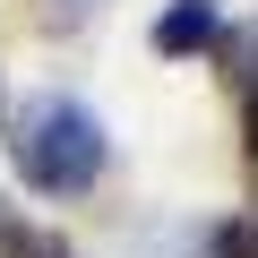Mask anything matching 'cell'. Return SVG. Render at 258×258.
I'll return each instance as SVG.
<instances>
[{"label":"cell","mask_w":258,"mask_h":258,"mask_svg":"<svg viewBox=\"0 0 258 258\" xmlns=\"http://www.w3.org/2000/svg\"><path fill=\"white\" fill-rule=\"evenodd\" d=\"M9 155H18L26 189H43V198H78V189L103 172V120H95L86 103H69V95H43V103L18 112Z\"/></svg>","instance_id":"cell-1"},{"label":"cell","mask_w":258,"mask_h":258,"mask_svg":"<svg viewBox=\"0 0 258 258\" xmlns=\"http://www.w3.org/2000/svg\"><path fill=\"white\" fill-rule=\"evenodd\" d=\"M224 35V9H215V0H172V9L155 18V52L164 60H181V52H207Z\"/></svg>","instance_id":"cell-2"},{"label":"cell","mask_w":258,"mask_h":258,"mask_svg":"<svg viewBox=\"0 0 258 258\" xmlns=\"http://www.w3.org/2000/svg\"><path fill=\"white\" fill-rule=\"evenodd\" d=\"M232 78L258 95V26H241V35H232Z\"/></svg>","instance_id":"cell-3"},{"label":"cell","mask_w":258,"mask_h":258,"mask_svg":"<svg viewBox=\"0 0 258 258\" xmlns=\"http://www.w3.org/2000/svg\"><path fill=\"white\" fill-rule=\"evenodd\" d=\"M26 258H69V249L60 241H26Z\"/></svg>","instance_id":"cell-4"},{"label":"cell","mask_w":258,"mask_h":258,"mask_svg":"<svg viewBox=\"0 0 258 258\" xmlns=\"http://www.w3.org/2000/svg\"><path fill=\"white\" fill-rule=\"evenodd\" d=\"M60 9H69V18H95V9H103V0H60Z\"/></svg>","instance_id":"cell-5"},{"label":"cell","mask_w":258,"mask_h":258,"mask_svg":"<svg viewBox=\"0 0 258 258\" xmlns=\"http://www.w3.org/2000/svg\"><path fill=\"white\" fill-rule=\"evenodd\" d=\"M249 155H258V95H249Z\"/></svg>","instance_id":"cell-6"}]
</instances>
